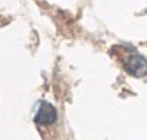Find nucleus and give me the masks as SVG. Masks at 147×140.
<instances>
[{"label":"nucleus","mask_w":147,"mask_h":140,"mask_svg":"<svg viewBox=\"0 0 147 140\" xmlns=\"http://www.w3.org/2000/svg\"><path fill=\"white\" fill-rule=\"evenodd\" d=\"M125 69L134 77H144L147 74V59L138 53H131L125 58Z\"/></svg>","instance_id":"obj_1"},{"label":"nucleus","mask_w":147,"mask_h":140,"mask_svg":"<svg viewBox=\"0 0 147 140\" xmlns=\"http://www.w3.org/2000/svg\"><path fill=\"white\" fill-rule=\"evenodd\" d=\"M56 110L52 104L49 103H42L36 116H35V121L38 124H45V126H49V124H53L56 121Z\"/></svg>","instance_id":"obj_2"}]
</instances>
